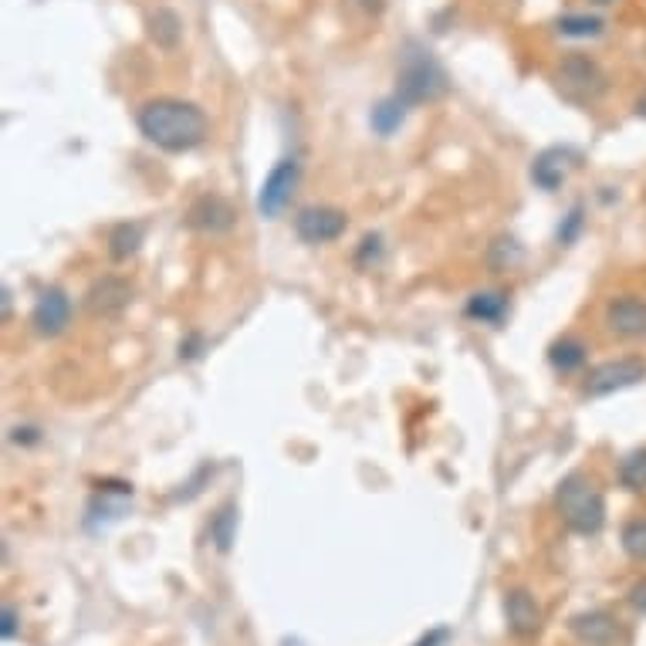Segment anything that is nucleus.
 Listing matches in <instances>:
<instances>
[{"instance_id":"5","label":"nucleus","mask_w":646,"mask_h":646,"mask_svg":"<svg viewBox=\"0 0 646 646\" xmlns=\"http://www.w3.org/2000/svg\"><path fill=\"white\" fill-rule=\"evenodd\" d=\"M298 180H302V163H298L295 156L278 159V163L271 166V173L264 176V183L258 190V214L268 217V220L285 214V207L298 190Z\"/></svg>"},{"instance_id":"17","label":"nucleus","mask_w":646,"mask_h":646,"mask_svg":"<svg viewBox=\"0 0 646 646\" xmlns=\"http://www.w3.org/2000/svg\"><path fill=\"white\" fill-rule=\"evenodd\" d=\"M406 112H410V105H406L400 95H389V99H383V102H376L373 105V115H369V126H373V132L376 136H393L396 129L403 126L406 122Z\"/></svg>"},{"instance_id":"27","label":"nucleus","mask_w":646,"mask_h":646,"mask_svg":"<svg viewBox=\"0 0 646 646\" xmlns=\"http://www.w3.org/2000/svg\"><path fill=\"white\" fill-rule=\"evenodd\" d=\"M0 636H4L7 643L17 636V613H14V606H4L0 609Z\"/></svg>"},{"instance_id":"15","label":"nucleus","mask_w":646,"mask_h":646,"mask_svg":"<svg viewBox=\"0 0 646 646\" xmlns=\"http://www.w3.org/2000/svg\"><path fill=\"white\" fill-rule=\"evenodd\" d=\"M146 31H149V38H153L156 48L173 51L183 38V21H180V14L170 11V7H156L146 21Z\"/></svg>"},{"instance_id":"12","label":"nucleus","mask_w":646,"mask_h":646,"mask_svg":"<svg viewBox=\"0 0 646 646\" xmlns=\"http://www.w3.org/2000/svg\"><path fill=\"white\" fill-rule=\"evenodd\" d=\"M129 302H132V285L126 278H115V274H109V278H99L85 295V308L95 318L119 315Z\"/></svg>"},{"instance_id":"10","label":"nucleus","mask_w":646,"mask_h":646,"mask_svg":"<svg viewBox=\"0 0 646 646\" xmlns=\"http://www.w3.org/2000/svg\"><path fill=\"white\" fill-rule=\"evenodd\" d=\"M575 159H579V156H575V149H569V146H548V149H542V153L535 156V163H532L535 187H542L545 193H555L565 180H569Z\"/></svg>"},{"instance_id":"32","label":"nucleus","mask_w":646,"mask_h":646,"mask_svg":"<svg viewBox=\"0 0 646 646\" xmlns=\"http://www.w3.org/2000/svg\"><path fill=\"white\" fill-rule=\"evenodd\" d=\"M596 4H609V0H596Z\"/></svg>"},{"instance_id":"6","label":"nucleus","mask_w":646,"mask_h":646,"mask_svg":"<svg viewBox=\"0 0 646 646\" xmlns=\"http://www.w3.org/2000/svg\"><path fill=\"white\" fill-rule=\"evenodd\" d=\"M555 82L569 99L575 102H586V99H596L599 92L606 88V75L599 72V65L586 55H569L559 65V72H555Z\"/></svg>"},{"instance_id":"4","label":"nucleus","mask_w":646,"mask_h":646,"mask_svg":"<svg viewBox=\"0 0 646 646\" xmlns=\"http://www.w3.org/2000/svg\"><path fill=\"white\" fill-rule=\"evenodd\" d=\"M646 379V359L643 356H623V359H609L589 369L586 383H582V396L589 400H603L613 396L619 389H630Z\"/></svg>"},{"instance_id":"19","label":"nucleus","mask_w":646,"mask_h":646,"mask_svg":"<svg viewBox=\"0 0 646 646\" xmlns=\"http://www.w3.org/2000/svg\"><path fill=\"white\" fill-rule=\"evenodd\" d=\"M548 362H552L559 373H575V369L586 362V345L579 339H559L548 349Z\"/></svg>"},{"instance_id":"20","label":"nucleus","mask_w":646,"mask_h":646,"mask_svg":"<svg viewBox=\"0 0 646 646\" xmlns=\"http://www.w3.org/2000/svg\"><path fill=\"white\" fill-rule=\"evenodd\" d=\"M234 535H237V508L227 501L214 515V521H210V542L217 545V552H230Z\"/></svg>"},{"instance_id":"23","label":"nucleus","mask_w":646,"mask_h":646,"mask_svg":"<svg viewBox=\"0 0 646 646\" xmlns=\"http://www.w3.org/2000/svg\"><path fill=\"white\" fill-rule=\"evenodd\" d=\"M555 28H559V34H565V38H596V34H603V21L592 14H565V17H559Z\"/></svg>"},{"instance_id":"28","label":"nucleus","mask_w":646,"mask_h":646,"mask_svg":"<svg viewBox=\"0 0 646 646\" xmlns=\"http://www.w3.org/2000/svg\"><path fill=\"white\" fill-rule=\"evenodd\" d=\"M203 349V339L200 335H187V339L180 342V359H197Z\"/></svg>"},{"instance_id":"24","label":"nucleus","mask_w":646,"mask_h":646,"mask_svg":"<svg viewBox=\"0 0 646 646\" xmlns=\"http://www.w3.org/2000/svg\"><path fill=\"white\" fill-rule=\"evenodd\" d=\"M623 552L630 555L633 562L646 559V518H636L623 528Z\"/></svg>"},{"instance_id":"9","label":"nucleus","mask_w":646,"mask_h":646,"mask_svg":"<svg viewBox=\"0 0 646 646\" xmlns=\"http://www.w3.org/2000/svg\"><path fill=\"white\" fill-rule=\"evenodd\" d=\"M72 322V298L65 295L61 288H48L38 295L31 312V325L38 335H61Z\"/></svg>"},{"instance_id":"29","label":"nucleus","mask_w":646,"mask_h":646,"mask_svg":"<svg viewBox=\"0 0 646 646\" xmlns=\"http://www.w3.org/2000/svg\"><path fill=\"white\" fill-rule=\"evenodd\" d=\"M630 606L636 609V613H646V579H640L630 589Z\"/></svg>"},{"instance_id":"22","label":"nucleus","mask_w":646,"mask_h":646,"mask_svg":"<svg viewBox=\"0 0 646 646\" xmlns=\"http://www.w3.org/2000/svg\"><path fill=\"white\" fill-rule=\"evenodd\" d=\"M619 481H623L626 491H643L646 488V447L633 450L619 460Z\"/></svg>"},{"instance_id":"14","label":"nucleus","mask_w":646,"mask_h":646,"mask_svg":"<svg viewBox=\"0 0 646 646\" xmlns=\"http://www.w3.org/2000/svg\"><path fill=\"white\" fill-rule=\"evenodd\" d=\"M569 630L589 646H606L616 636V619L603 613V609H592V613H579L569 619Z\"/></svg>"},{"instance_id":"25","label":"nucleus","mask_w":646,"mask_h":646,"mask_svg":"<svg viewBox=\"0 0 646 646\" xmlns=\"http://www.w3.org/2000/svg\"><path fill=\"white\" fill-rule=\"evenodd\" d=\"M379 254H383V237L379 234H369V237H362V247H359V254H356V261L366 268L369 261H379Z\"/></svg>"},{"instance_id":"21","label":"nucleus","mask_w":646,"mask_h":646,"mask_svg":"<svg viewBox=\"0 0 646 646\" xmlns=\"http://www.w3.org/2000/svg\"><path fill=\"white\" fill-rule=\"evenodd\" d=\"M521 258H525V247H521L515 237H498L488 251V264L494 271H511L515 264H521Z\"/></svg>"},{"instance_id":"31","label":"nucleus","mask_w":646,"mask_h":646,"mask_svg":"<svg viewBox=\"0 0 646 646\" xmlns=\"http://www.w3.org/2000/svg\"><path fill=\"white\" fill-rule=\"evenodd\" d=\"M636 112H640V115H646V95H643V99H640V105H636Z\"/></svg>"},{"instance_id":"16","label":"nucleus","mask_w":646,"mask_h":646,"mask_svg":"<svg viewBox=\"0 0 646 646\" xmlns=\"http://www.w3.org/2000/svg\"><path fill=\"white\" fill-rule=\"evenodd\" d=\"M146 241V227L136 224V220H126V224H115L109 234V258L112 261H129L139 254V247Z\"/></svg>"},{"instance_id":"11","label":"nucleus","mask_w":646,"mask_h":646,"mask_svg":"<svg viewBox=\"0 0 646 646\" xmlns=\"http://www.w3.org/2000/svg\"><path fill=\"white\" fill-rule=\"evenodd\" d=\"M606 325L609 332L623 339H643L646 335V298L640 295H619L606 305Z\"/></svg>"},{"instance_id":"8","label":"nucleus","mask_w":646,"mask_h":646,"mask_svg":"<svg viewBox=\"0 0 646 646\" xmlns=\"http://www.w3.org/2000/svg\"><path fill=\"white\" fill-rule=\"evenodd\" d=\"M187 224L193 230H200V234L217 237V234H227V230H234L237 210H234V203L224 200V197H217V193H203V197H197V200L190 203Z\"/></svg>"},{"instance_id":"26","label":"nucleus","mask_w":646,"mask_h":646,"mask_svg":"<svg viewBox=\"0 0 646 646\" xmlns=\"http://www.w3.org/2000/svg\"><path fill=\"white\" fill-rule=\"evenodd\" d=\"M579 230H582V207H572L569 217H565V224L559 227V244H572Z\"/></svg>"},{"instance_id":"1","label":"nucleus","mask_w":646,"mask_h":646,"mask_svg":"<svg viewBox=\"0 0 646 646\" xmlns=\"http://www.w3.org/2000/svg\"><path fill=\"white\" fill-rule=\"evenodd\" d=\"M139 132L153 146L166 149V153H190L207 139V115L200 105L183 102V99H153L146 102L136 115Z\"/></svg>"},{"instance_id":"2","label":"nucleus","mask_w":646,"mask_h":646,"mask_svg":"<svg viewBox=\"0 0 646 646\" xmlns=\"http://www.w3.org/2000/svg\"><path fill=\"white\" fill-rule=\"evenodd\" d=\"M447 88H450V82H447L444 65H440L423 44L406 41L403 58H400V75H396V95L413 109V105L444 99Z\"/></svg>"},{"instance_id":"7","label":"nucleus","mask_w":646,"mask_h":646,"mask_svg":"<svg viewBox=\"0 0 646 646\" xmlns=\"http://www.w3.org/2000/svg\"><path fill=\"white\" fill-rule=\"evenodd\" d=\"M349 227V217L339 207H305L295 217V234L305 244H332Z\"/></svg>"},{"instance_id":"30","label":"nucleus","mask_w":646,"mask_h":646,"mask_svg":"<svg viewBox=\"0 0 646 646\" xmlns=\"http://www.w3.org/2000/svg\"><path fill=\"white\" fill-rule=\"evenodd\" d=\"M447 640H450V630H444V626H440V630H433L430 636H423L417 646H440V643H447Z\"/></svg>"},{"instance_id":"18","label":"nucleus","mask_w":646,"mask_h":646,"mask_svg":"<svg viewBox=\"0 0 646 646\" xmlns=\"http://www.w3.org/2000/svg\"><path fill=\"white\" fill-rule=\"evenodd\" d=\"M504 312H508V295H501V291H477L467 302V318L484 325H498Z\"/></svg>"},{"instance_id":"13","label":"nucleus","mask_w":646,"mask_h":646,"mask_svg":"<svg viewBox=\"0 0 646 646\" xmlns=\"http://www.w3.org/2000/svg\"><path fill=\"white\" fill-rule=\"evenodd\" d=\"M504 616H508V630L515 636H535L545 623L542 606L535 603L528 589H511L504 596Z\"/></svg>"},{"instance_id":"3","label":"nucleus","mask_w":646,"mask_h":646,"mask_svg":"<svg viewBox=\"0 0 646 646\" xmlns=\"http://www.w3.org/2000/svg\"><path fill=\"white\" fill-rule=\"evenodd\" d=\"M555 508L575 535H599L606 525V498L586 474H565L555 488Z\"/></svg>"}]
</instances>
